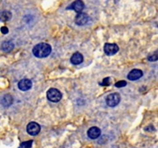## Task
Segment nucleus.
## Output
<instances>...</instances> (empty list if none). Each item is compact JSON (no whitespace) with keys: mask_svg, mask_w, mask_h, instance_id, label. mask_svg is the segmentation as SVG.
Here are the masks:
<instances>
[{"mask_svg":"<svg viewBox=\"0 0 158 148\" xmlns=\"http://www.w3.org/2000/svg\"><path fill=\"white\" fill-rule=\"evenodd\" d=\"M12 102H13V98L10 95H6V96H4L3 98H2V100H1V103H2V105L4 106V107H9V106H11V104H12Z\"/></svg>","mask_w":158,"mask_h":148,"instance_id":"nucleus-12","label":"nucleus"},{"mask_svg":"<svg viewBox=\"0 0 158 148\" xmlns=\"http://www.w3.org/2000/svg\"><path fill=\"white\" fill-rule=\"evenodd\" d=\"M75 21L78 26H84L89 21V16L85 13H78V15L76 17Z\"/></svg>","mask_w":158,"mask_h":148,"instance_id":"nucleus-8","label":"nucleus"},{"mask_svg":"<svg viewBox=\"0 0 158 148\" xmlns=\"http://www.w3.org/2000/svg\"><path fill=\"white\" fill-rule=\"evenodd\" d=\"M148 59L150 62H156V61H157V53H155L152 55H149Z\"/></svg>","mask_w":158,"mask_h":148,"instance_id":"nucleus-18","label":"nucleus"},{"mask_svg":"<svg viewBox=\"0 0 158 148\" xmlns=\"http://www.w3.org/2000/svg\"><path fill=\"white\" fill-rule=\"evenodd\" d=\"M62 93L57 89H50L47 93V97L48 99L53 102H59L62 99Z\"/></svg>","mask_w":158,"mask_h":148,"instance_id":"nucleus-2","label":"nucleus"},{"mask_svg":"<svg viewBox=\"0 0 158 148\" xmlns=\"http://www.w3.org/2000/svg\"><path fill=\"white\" fill-rule=\"evenodd\" d=\"M27 131L28 132V134L32 135V136H35L40 131V126L39 124H37L35 122H31L27 125Z\"/></svg>","mask_w":158,"mask_h":148,"instance_id":"nucleus-4","label":"nucleus"},{"mask_svg":"<svg viewBox=\"0 0 158 148\" xmlns=\"http://www.w3.org/2000/svg\"><path fill=\"white\" fill-rule=\"evenodd\" d=\"M110 78L109 77H107V78H105L104 79V81L102 82L101 83H99L100 85L102 86H109L110 84H111V81H110Z\"/></svg>","mask_w":158,"mask_h":148,"instance_id":"nucleus-17","label":"nucleus"},{"mask_svg":"<svg viewBox=\"0 0 158 148\" xmlns=\"http://www.w3.org/2000/svg\"><path fill=\"white\" fill-rule=\"evenodd\" d=\"M106 104L109 107H115L117 106L119 102H120V96L118 95V93H113L110 94L109 96L106 97Z\"/></svg>","mask_w":158,"mask_h":148,"instance_id":"nucleus-3","label":"nucleus"},{"mask_svg":"<svg viewBox=\"0 0 158 148\" xmlns=\"http://www.w3.org/2000/svg\"><path fill=\"white\" fill-rule=\"evenodd\" d=\"M83 61H84V56L80 53H75L70 58V62L74 65H79L83 62Z\"/></svg>","mask_w":158,"mask_h":148,"instance_id":"nucleus-11","label":"nucleus"},{"mask_svg":"<svg viewBox=\"0 0 158 148\" xmlns=\"http://www.w3.org/2000/svg\"><path fill=\"white\" fill-rule=\"evenodd\" d=\"M19 89L22 91H27L30 90L33 86V82L30 79H23L19 82Z\"/></svg>","mask_w":158,"mask_h":148,"instance_id":"nucleus-6","label":"nucleus"},{"mask_svg":"<svg viewBox=\"0 0 158 148\" xmlns=\"http://www.w3.org/2000/svg\"><path fill=\"white\" fill-rule=\"evenodd\" d=\"M104 51L107 55H113L117 54V52L118 51V46L116 44L106 43L104 46Z\"/></svg>","mask_w":158,"mask_h":148,"instance_id":"nucleus-5","label":"nucleus"},{"mask_svg":"<svg viewBox=\"0 0 158 148\" xmlns=\"http://www.w3.org/2000/svg\"><path fill=\"white\" fill-rule=\"evenodd\" d=\"M142 75H143V73L141 69H133L129 74H127V78L130 81H135V80L140 79Z\"/></svg>","mask_w":158,"mask_h":148,"instance_id":"nucleus-9","label":"nucleus"},{"mask_svg":"<svg viewBox=\"0 0 158 148\" xmlns=\"http://www.w3.org/2000/svg\"><path fill=\"white\" fill-rule=\"evenodd\" d=\"M32 145H33V140H29V141L21 143L19 148H31Z\"/></svg>","mask_w":158,"mask_h":148,"instance_id":"nucleus-15","label":"nucleus"},{"mask_svg":"<svg viewBox=\"0 0 158 148\" xmlns=\"http://www.w3.org/2000/svg\"><path fill=\"white\" fill-rule=\"evenodd\" d=\"M69 8H72L74 11H77V13H81V11L85 8V4L82 1H76V2L72 3Z\"/></svg>","mask_w":158,"mask_h":148,"instance_id":"nucleus-10","label":"nucleus"},{"mask_svg":"<svg viewBox=\"0 0 158 148\" xmlns=\"http://www.w3.org/2000/svg\"><path fill=\"white\" fill-rule=\"evenodd\" d=\"M87 135L91 139H96V138H98V137L101 135V131H100V129L98 127L93 126V127H91V128H90L88 130Z\"/></svg>","mask_w":158,"mask_h":148,"instance_id":"nucleus-7","label":"nucleus"},{"mask_svg":"<svg viewBox=\"0 0 158 148\" xmlns=\"http://www.w3.org/2000/svg\"><path fill=\"white\" fill-rule=\"evenodd\" d=\"M126 85H127V82L126 81H118V82H117L115 83V86L117 88H122V87H125Z\"/></svg>","mask_w":158,"mask_h":148,"instance_id":"nucleus-16","label":"nucleus"},{"mask_svg":"<svg viewBox=\"0 0 158 148\" xmlns=\"http://www.w3.org/2000/svg\"><path fill=\"white\" fill-rule=\"evenodd\" d=\"M8 28L6 27V26H2L1 27V33L2 34H8Z\"/></svg>","mask_w":158,"mask_h":148,"instance_id":"nucleus-19","label":"nucleus"},{"mask_svg":"<svg viewBox=\"0 0 158 148\" xmlns=\"http://www.w3.org/2000/svg\"><path fill=\"white\" fill-rule=\"evenodd\" d=\"M11 13L10 11H2L0 13V21H8L9 19H11Z\"/></svg>","mask_w":158,"mask_h":148,"instance_id":"nucleus-14","label":"nucleus"},{"mask_svg":"<svg viewBox=\"0 0 158 148\" xmlns=\"http://www.w3.org/2000/svg\"><path fill=\"white\" fill-rule=\"evenodd\" d=\"M14 47V44L11 41H5L1 46V49L5 52H11Z\"/></svg>","mask_w":158,"mask_h":148,"instance_id":"nucleus-13","label":"nucleus"},{"mask_svg":"<svg viewBox=\"0 0 158 148\" xmlns=\"http://www.w3.org/2000/svg\"><path fill=\"white\" fill-rule=\"evenodd\" d=\"M52 47L49 44L47 43H40L37 44L33 49V54L37 58H45L51 54Z\"/></svg>","mask_w":158,"mask_h":148,"instance_id":"nucleus-1","label":"nucleus"}]
</instances>
